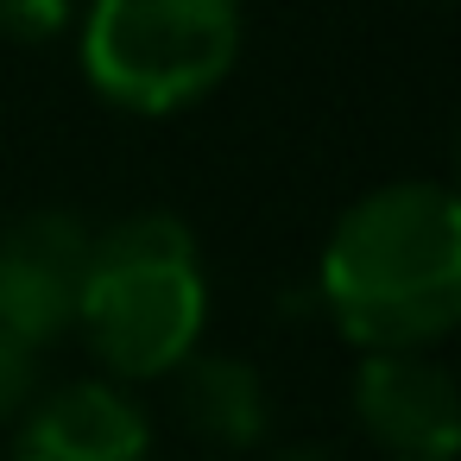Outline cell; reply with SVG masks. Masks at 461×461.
Returning <instances> with one entry per match:
<instances>
[{
    "instance_id": "1",
    "label": "cell",
    "mask_w": 461,
    "mask_h": 461,
    "mask_svg": "<svg viewBox=\"0 0 461 461\" xmlns=\"http://www.w3.org/2000/svg\"><path fill=\"white\" fill-rule=\"evenodd\" d=\"M322 310L360 354L436 348L461 322V203L404 177L341 209L316 266Z\"/></svg>"
},
{
    "instance_id": "2",
    "label": "cell",
    "mask_w": 461,
    "mask_h": 461,
    "mask_svg": "<svg viewBox=\"0 0 461 461\" xmlns=\"http://www.w3.org/2000/svg\"><path fill=\"white\" fill-rule=\"evenodd\" d=\"M77 329L114 379L177 373L209 329V278L190 221H177L171 209H140L89 234Z\"/></svg>"
},
{
    "instance_id": "3",
    "label": "cell",
    "mask_w": 461,
    "mask_h": 461,
    "mask_svg": "<svg viewBox=\"0 0 461 461\" xmlns=\"http://www.w3.org/2000/svg\"><path fill=\"white\" fill-rule=\"evenodd\" d=\"M240 58V0H89L83 77L121 114H184Z\"/></svg>"
},
{
    "instance_id": "4",
    "label": "cell",
    "mask_w": 461,
    "mask_h": 461,
    "mask_svg": "<svg viewBox=\"0 0 461 461\" xmlns=\"http://www.w3.org/2000/svg\"><path fill=\"white\" fill-rule=\"evenodd\" d=\"M89 278V228L64 209H32L0 228V329L45 348L77 329Z\"/></svg>"
},
{
    "instance_id": "5",
    "label": "cell",
    "mask_w": 461,
    "mask_h": 461,
    "mask_svg": "<svg viewBox=\"0 0 461 461\" xmlns=\"http://www.w3.org/2000/svg\"><path fill=\"white\" fill-rule=\"evenodd\" d=\"M354 423L392 461H455L461 404H455L448 366L429 348L360 354V366H354Z\"/></svg>"
},
{
    "instance_id": "6",
    "label": "cell",
    "mask_w": 461,
    "mask_h": 461,
    "mask_svg": "<svg viewBox=\"0 0 461 461\" xmlns=\"http://www.w3.org/2000/svg\"><path fill=\"white\" fill-rule=\"evenodd\" d=\"M152 417L114 379H70L39 392L14 423V461H146Z\"/></svg>"
},
{
    "instance_id": "7",
    "label": "cell",
    "mask_w": 461,
    "mask_h": 461,
    "mask_svg": "<svg viewBox=\"0 0 461 461\" xmlns=\"http://www.w3.org/2000/svg\"><path fill=\"white\" fill-rule=\"evenodd\" d=\"M177 417L215 448H253L272 429V398L253 360L196 348L177 366Z\"/></svg>"
},
{
    "instance_id": "8",
    "label": "cell",
    "mask_w": 461,
    "mask_h": 461,
    "mask_svg": "<svg viewBox=\"0 0 461 461\" xmlns=\"http://www.w3.org/2000/svg\"><path fill=\"white\" fill-rule=\"evenodd\" d=\"M45 392V366H39V348L0 329V423H20V411Z\"/></svg>"
},
{
    "instance_id": "9",
    "label": "cell",
    "mask_w": 461,
    "mask_h": 461,
    "mask_svg": "<svg viewBox=\"0 0 461 461\" xmlns=\"http://www.w3.org/2000/svg\"><path fill=\"white\" fill-rule=\"evenodd\" d=\"M77 20V0H0V39L14 45H51Z\"/></svg>"
},
{
    "instance_id": "10",
    "label": "cell",
    "mask_w": 461,
    "mask_h": 461,
    "mask_svg": "<svg viewBox=\"0 0 461 461\" xmlns=\"http://www.w3.org/2000/svg\"><path fill=\"white\" fill-rule=\"evenodd\" d=\"M266 461H335L329 448H310V442H291V448H272Z\"/></svg>"
}]
</instances>
